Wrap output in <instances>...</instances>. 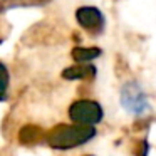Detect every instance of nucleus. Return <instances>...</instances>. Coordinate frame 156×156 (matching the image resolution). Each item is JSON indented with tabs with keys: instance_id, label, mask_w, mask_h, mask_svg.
Returning <instances> with one entry per match:
<instances>
[{
	"instance_id": "f257e3e1",
	"label": "nucleus",
	"mask_w": 156,
	"mask_h": 156,
	"mask_svg": "<svg viewBox=\"0 0 156 156\" xmlns=\"http://www.w3.org/2000/svg\"><path fill=\"white\" fill-rule=\"evenodd\" d=\"M96 136L92 124H59L47 134V143L54 149H71L91 141Z\"/></svg>"
},
{
	"instance_id": "f03ea898",
	"label": "nucleus",
	"mask_w": 156,
	"mask_h": 156,
	"mask_svg": "<svg viewBox=\"0 0 156 156\" xmlns=\"http://www.w3.org/2000/svg\"><path fill=\"white\" fill-rule=\"evenodd\" d=\"M121 106L129 112V114L141 116L144 112H148L149 109V101L146 92L143 91V87L136 81H129L126 84H122L121 87Z\"/></svg>"
},
{
	"instance_id": "7ed1b4c3",
	"label": "nucleus",
	"mask_w": 156,
	"mask_h": 156,
	"mask_svg": "<svg viewBox=\"0 0 156 156\" xmlns=\"http://www.w3.org/2000/svg\"><path fill=\"white\" fill-rule=\"evenodd\" d=\"M102 111L101 104L96 101H89V99H79V101L72 102L69 106V118L74 122L79 124H98L102 121Z\"/></svg>"
},
{
	"instance_id": "20e7f679",
	"label": "nucleus",
	"mask_w": 156,
	"mask_h": 156,
	"mask_svg": "<svg viewBox=\"0 0 156 156\" xmlns=\"http://www.w3.org/2000/svg\"><path fill=\"white\" fill-rule=\"evenodd\" d=\"M76 20L91 34H101L104 29V15L96 7H81L76 10Z\"/></svg>"
},
{
	"instance_id": "39448f33",
	"label": "nucleus",
	"mask_w": 156,
	"mask_h": 156,
	"mask_svg": "<svg viewBox=\"0 0 156 156\" xmlns=\"http://www.w3.org/2000/svg\"><path fill=\"white\" fill-rule=\"evenodd\" d=\"M96 76V67L92 66H76V67H69L62 72V77L66 79H87Z\"/></svg>"
},
{
	"instance_id": "423d86ee",
	"label": "nucleus",
	"mask_w": 156,
	"mask_h": 156,
	"mask_svg": "<svg viewBox=\"0 0 156 156\" xmlns=\"http://www.w3.org/2000/svg\"><path fill=\"white\" fill-rule=\"evenodd\" d=\"M102 54V51L99 47H76L72 51V57L77 62H87L92 59H98Z\"/></svg>"
},
{
	"instance_id": "0eeeda50",
	"label": "nucleus",
	"mask_w": 156,
	"mask_h": 156,
	"mask_svg": "<svg viewBox=\"0 0 156 156\" xmlns=\"http://www.w3.org/2000/svg\"><path fill=\"white\" fill-rule=\"evenodd\" d=\"M7 89H9V71L0 62V101L7 99Z\"/></svg>"
},
{
	"instance_id": "6e6552de",
	"label": "nucleus",
	"mask_w": 156,
	"mask_h": 156,
	"mask_svg": "<svg viewBox=\"0 0 156 156\" xmlns=\"http://www.w3.org/2000/svg\"><path fill=\"white\" fill-rule=\"evenodd\" d=\"M148 151H149V143L146 141V139H143L141 143H139L138 149L134 151L136 156H148Z\"/></svg>"
}]
</instances>
